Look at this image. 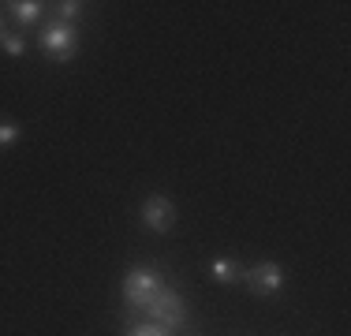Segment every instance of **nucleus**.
<instances>
[{"mask_svg": "<svg viewBox=\"0 0 351 336\" xmlns=\"http://www.w3.org/2000/svg\"><path fill=\"white\" fill-rule=\"evenodd\" d=\"M38 45H41V53H45V56H53V60L68 64V60H75V53H79V27L53 19L45 30H41Z\"/></svg>", "mask_w": 351, "mask_h": 336, "instance_id": "obj_2", "label": "nucleus"}, {"mask_svg": "<svg viewBox=\"0 0 351 336\" xmlns=\"http://www.w3.org/2000/svg\"><path fill=\"white\" fill-rule=\"evenodd\" d=\"M138 217H142V228L146 232H172L176 206H172V198H165V195H149V198H142Z\"/></svg>", "mask_w": 351, "mask_h": 336, "instance_id": "obj_5", "label": "nucleus"}, {"mask_svg": "<svg viewBox=\"0 0 351 336\" xmlns=\"http://www.w3.org/2000/svg\"><path fill=\"white\" fill-rule=\"evenodd\" d=\"M82 12H86L82 0H60V4H56V19L71 23V27H75V19H82Z\"/></svg>", "mask_w": 351, "mask_h": 336, "instance_id": "obj_9", "label": "nucleus"}, {"mask_svg": "<svg viewBox=\"0 0 351 336\" xmlns=\"http://www.w3.org/2000/svg\"><path fill=\"white\" fill-rule=\"evenodd\" d=\"M161 269L157 265H131L123 276V302L135 310H146V302L161 291Z\"/></svg>", "mask_w": 351, "mask_h": 336, "instance_id": "obj_1", "label": "nucleus"}, {"mask_svg": "<svg viewBox=\"0 0 351 336\" xmlns=\"http://www.w3.org/2000/svg\"><path fill=\"white\" fill-rule=\"evenodd\" d=\"M243 284L254 296H277L284 288V269L277 262H254L243 265Z\"/></svg>", "mask_w": 351, "mask_h": 336, "instance_id": "obj_4", "label": "nucleus"}, {"mask_svg": "<svg viewBox=\"0 0 351 336\" xmlns=\"http://www.w3.org/2000/svg\"><path fill=\"white\" fill-rule=\"evenodd\" d=\"M15 139H19V123L8 120V116H0V146H12Z\"/></svg>", "mask_w": 351, "mask_h": 336, "instance_id": "obj_11", "label": "nucleus"}, {"mask_svg": "<svg viewBox=\"0 0 351 336\" xmlns=\"http://www.w3.org/2000/svg\"><path fill=\"white\" fill-rule=\"evenodd\" d=\"M4 8L19 27H34L41 15H45V4H41V0H12V4H4Z\"/></svg>", "mask_w": 351, "mask_h": 336, "instance_id": "obj_6", "label": "nucleus"}, {"mask_svg": "<svg viewBox=\"0 0 351 336\" xmlns=\"http://www.w3.org/2000/svg\"><path fill=\"white\" fill-rule=\"evenodd\" d=\"M210 276L217 284H236V280H243V265H239L236 258H213V262H210Z\"/></svg>", "mask_w": 351, "mask_h": 336, "instance_id": "obj_7", "label": "nucleus"}, {"mask_svg": "<svg viewBox=\"0 0 351 336\" xmlns=\"http://www.w3.org/2000/svg\"><path fill=\"white\" fill-rule=\"evenodd\" d=\"M128 336H172V329L157 322H138V325H128Z\"/></svg>", "mask_w": 351, "mask_h": 336, "instance_id": "obj_10", "label": "nucleus"}, {"mask_svg": "<svg viewBox=\"0 0 351 336\" xmlns=\"http://www.w3.org/2000/svg\"><path fill=\"white\" fill-rule=\"evenodd\" d=\"M30 49V41L23 38L19 30H4L0 34V53H8V56H23Z\"/></svg>", "mask_w": 351, "mask_h": 336, "instance_id": "obj_8", "label": "nucleus"}, {"mask_svg": "<svg viewBox=\"0 0 351 336\" xmlns=\"http://www.w3.org/2000/svg\"><path fill=\"white\" fill-rule=\"evenodd\" d=\"M0 34H4V8H0Z\"/></svg>", "mask_w": 351, "mask_h": 336, "instance_id": "obj_12", "label": "nucleus"}, {"mask_svg": "<svg viewBox=\"0 0 351 336\" xmlns=\"http://www.w3.org/2000/svg\"><path fill=\"white\" fill-rule=\"evenodd\" d=\"M146 322H157L165 329H183L187 325V302L176 288H161L146 302Z\"/></svg>", "mask_w": 351, "mask_h": 336, "instance_id": "obj_3", "label": "nucleus"}]
</instances>
